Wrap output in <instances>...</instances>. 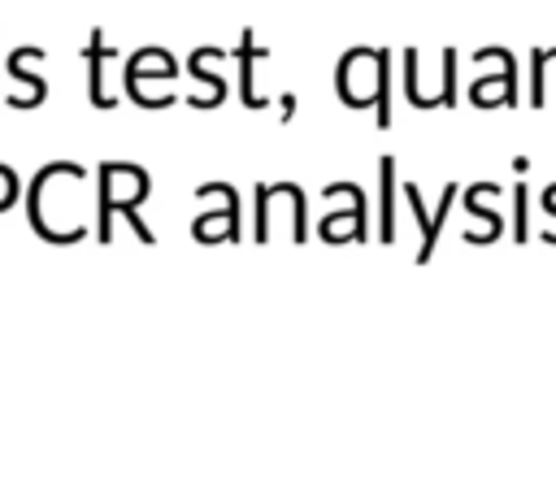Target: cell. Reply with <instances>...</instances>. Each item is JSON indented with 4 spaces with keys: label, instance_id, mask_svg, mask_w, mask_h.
Listing matches in <instances>:
<instances>
[{
    "label": "cell",
    "instance_id": "1",
    "mask_svg": "<svg viewBox=\"0 0 556 499\" xmlns=\"http://www.w3.org/2000/svg\"><path fill=\"white\" fill-rule=\"evenodd\" d=\"M139 200H148V174L143 169L117 165V161L100 165V204H96V234H100V243L113 239V213H122L143 243H156V234L139 221Z\"/></svg>",
    "mask_w": 556,
    "mask_h": 499
},
{
    "label": "cell",
    "instance_id": "6",
    "mask_svg": "<svg viewBox=\"0 0 556 499\" xmlns=\"http://www.w3.org/2000/svg\"><path fill=\"white\" fill-rule=\"evenodd\" d=\"M17 191H22V182H17V174H13L9 165H0V213H4L9 204H17Z\"/></svg>",
    "mask_w": 556,
    "mask_h": 499
},
{
    "label": "cell",
    "instance_id": "4",
    "mask_svg": "<svg viewBox=\"0 0 556 499\" xmlns=\"http://www.w3.org/2000/svg\"><path fill=\"white\" fill-rule=\"evenodd\" d=\"M252 56H256V48H252V30H243V43H239V65H243L239 91H243V104H248V108H265V95L252 91Z\"/></svg>",
    "mask_w": 556,
    "mask_h": 499
},
{
    "label": "cell",
    "instance_id": "7",
    "mask_svg": "<svg viewBox=\"0 0 556 499\" xmlns=\"http://www.w3.org/2000/svg\"><path fill=\"white\" fill-rule=\"evenodd\" d=\"M513 234H517V243L526 239V187H517V226H513Z\"/></svg>",
    "mask_w": 556,
    "mask_h": 499
},
{
    "label": "cell",
    "instance_id": "5",
    "mask_svg": "<svg viewBox=\"0 0 556 499\" xmlns=\"http://www.w3.org/2000/svg\"><path fill=\"white\" fill-rule=\"evenodd\" d=\"M391 174H395V161H391V156H382L378 178H382V239H387V243L395 239V213H391Z\"/></svg>",
    "mask_w": 556,
    "mask_h": 499
},
{
    "label": "cell",
    "instance_id": "3",
    "mask_svg": "<svg viewBox=\"0 0 556 499\" xmlns=\"http://www.w3.org/2000/svg\"><path fill=\"white\" fill-rule=\"evenodd\" d=\"M404 195H408V204H413V213H417V221H421V252H417V260H430V247H434L439 221L452 213V187L443 191V204H439V213H434V217H426V208H421V195H417V187H413V182L404 187Z\"/></svg>",
    "mask_w": 556,
    "mask_h": 499
},
{
    "label": "cell",
    "instance_id": "2",
    "mask_svg": "<svg viewBox=\"0 0 556 499\" xmlns=\"http://www.w3.org/2000/svg\"><path fill=\"white\" fill-rule=\"evenodd\" d=\"M83 56H87V74H91V82H87V100H91L96 108H113V95L104 91V56H109V48H104V30H91Z\"/></svg>",
    "mask_w": 556,
    "mask_h": 499
}]
</instances>
